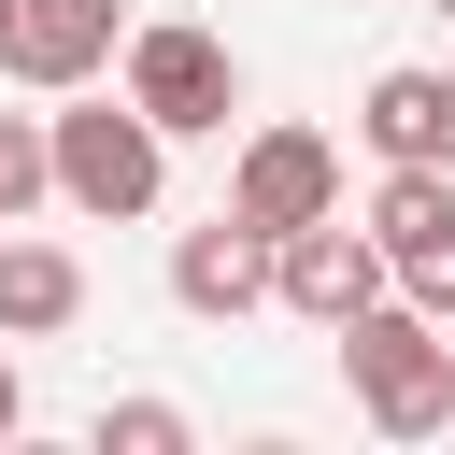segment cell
Wrapping results in <instances>:
<instances>
[{
    "label": "cell",
    "mask_w": 455,
    "mask_h": 455,
    "mask_svg": "<svg viewBox=\"0 0 455 455\" xmlns=\"http://www.w3.org/2000/svg\"><path fill=\"white\" fill-rule=\"evenodd\" d=\"M341 384H355V412H370L384 441H441V427H455V327L384 284V299L341 327Z\"/></svg>",
    "instance_id": "cell-1"
},
{
    "label": "cell",
    "mask_w": 455,
    "mask_h": 455,
    "mask_svg": "<svg viewBox=\"0 0 455 455\" xmlns=\"http://www.w3.org/2000/svg\"><path fill=\"white\" fill-rule=\"evenodd\" d=\"M57 128V199L71 213H100V228H128V213H156V185H171V128L114 85V100H85L71 85V114H43Z\"/></svg>",
    "instance_id": "cell-2"
},
{
    "label": "cell",
    "mask_w": 455,
    "mask_h": 455,
    "mask_svg": "<svg viewBox=\"0 0 455 455\" xmlns=\"http://www.w3.org/2000/svg\"><path fill=\"white\" fill-rule=\"evenodd\" d=\"M128 100H142L171 142H199V128H228V114H242V57H228L213 28L156 14V28H128Z\"/></svg>",
    "instance_id": "cell-3"
},
{
    "label": "cell",
    "mask_w": 455,
    "mask_h": 455,
    "mask_svg": "<svg viewBox=\"0 0 455 455\" xmlns=\"http://www.w3.org/2000/svg\"><path fill=\"white\" fill-rule=\"evenodd\" d=\"M384 284H398V256H384L370 228H341V213H313V228H284V242H270V299H284L299 327H327V341H341Z\"/></svg>",
    "instance_id": "cell-4"
},
{
    "label": "cell",
    "mask_w": 455,
    "mask_h": 455,
    "mask_svg": "<svg viewBox=\"0 0 455 455\" xmlns=\"http://www.w3.org/2000/svg\"><path fill=\"white\" fill-rule=\"evenodd\" d=\"M370 242L398 256V299H427V313L455 327V171H441V156H398V171L370 185Z\"/></svg>",
    "instance_id": "cell-5"
},
{
    "label": "cell",
    "mask_w": 455,
    "mask_h": 455,
    "mask_svg": "<svg viewBox=\"0 0 455 455\" xmlns=\"http://www.w3.org/2000/svg\"><path fill=\"white\" fill-rule=\"evenodd\" d=\"M228 213L270 228V242L313 228V213H341V142H327V128H256L242 171H228Z\"/></svg>",
    "instance_id": "cell-6"
},
{
    "label": "cell",
    "mask_w": 455,
    "mask_h": 455,
    "mask_svg": "<svg viewBox=\"0 0 455 455\" xmlns=\"http://www.w3.org/2000/svg\"><path fill=\"white\" fill-rule=\"evenodd\" d=\"M114 57H128V0H14V43H0L14 85L71 100V85H100Z\"/></svg>",
    "instance_id": "cell-7"
},
{
    "label": "cell",
    "mask_w": 455,
    "mask_h": 455,
    "mask_svg": "<svg viewBox=\"0 0 455 455\" xmlns=\"http://www.w3.org/2000/svg\"><path fill=\"white\" fill-rule=\"evenodd\" d=\"M171 299H185L199 327H242V313L270 299V228H242V213L185 228V242H171Z\"/></svg>",
    "instance_id": "cell-8"
},
{
    "label": "cell",
    "mask_w": 455,
    "mask_h": 455,
    "mask_svg": "<svg viewBox=\"0 0 455 455\" xmlns=\"http://www.w3.org/2000/svg\"><path fill=\"white\" fill-rule=\"evenodd\" d=\"M71 313H85V256H71V242L0 228V341H57Z\"/></svg>",
    "instance_id": "cell-9"
},
{
    "label": "cell",
    "mask_w": 455,
    "mask_h": 455,
    "mask_svg": "<svg viewBox=\"0 0 455 455\" xmlns=\"http://www.w3.org/2000/svg\"><path fill=\"white\" fill-rule=\"evenodd\" d=\"M355 142L398 171V156H441V71H370V100H355Z\"/></svg>",
    "instance_id": "cell-10"
},
{
    "label": "cell",
    "mask_w": 455,
    "mask_h": 455,
    "mask_svg": "<svg viewBox=\"0 0 455 455\" xmlns=\"http://www.w3.org/2000/svg\"><path fill=\"white\" fill-rule=\"evenodd\" d=\"M28 199H57V128L43 114H0V213L28 228Z\"/></svg>",
    "instance_id": "cell-11"
},
{
    "label": "cell",
    "mask_w": 455,
    "mask_h": 455,
    "mask_svg": "<svg viewBox=\"0 0 455 455\" xmlns=\"http://www.w3.org/2000/svg\"><path fill=\"white\" fill-rule=\"evenodd\" d=\"M199 427L171 412V398H100V455H185Z\"/></svg>",
    "instance_id": "cell-12"
},
{
    "label": "cell",
    "mask_w": 455,
    "mask_h": 455,
    "mask_svg": "<svg viewBox=\"0 0 455 455\" xmlns=\"http://www.w3.org/2000/svg\"><path fill=\"white\" fill-rule=\"evenodd\" d=\"M14 427H28V384H14V355H0V441H14Z\"/></svg>",
    "instance_id": "cell-13"
},
{
    "label": "cell",
    "mask_w": 455,
    "mask_h": 455,
    "mask_svg": "<svg viewBox=\"0 0 455 455\" xmlns=\"http://www.w3.org/2000/svg\"><path fill=\"white\" fill-rule=\"evenodd\" d=\"M441 171H455V71H441Z\"/></svg>",
    "instance_id": "cell-14"
},
{
    "label": "cell",
    "mask_w": 455,
    "mask_h": 455,
    "mask_svg": "<svg viewBox=\"0 0 455 455\" xmlns=\"http://www.w3.org/2000/svg\"><path fill=\"white\" fill-rule=\"evenodd\" d=\"M0 43H14V0H0Z\"/></svg>",
    "instance_id": "cell-15"
},
{
    "label": "cell",
    "mask_w": 455,
    "mask_h": 455,
    "mask_svg": "<svg viewBox=\"0 0 455 455\" xmlns=\"http://www.w3.org/2000/svg\"><path fill=\"white\" fill-rule=\"evenodd\" d=\"M427 14H455V0H427Z\"/></svg>",
    "instance_id": "cell-16"
},
{
    "label": "cell",
    "mask_w": 455,
    "mask_h": 455,
    "mask_svg": "<svg viewBox=\"0 0 455 455\" xmlns=\"http://www.w3.org/2000/svg\"><path fill=\"white\" fill-rule=\"evenodd\" d=\"M0 228H14V213H0Z\"/></svg>",
    "instance_id": "cell-17"
}]
</instances>
